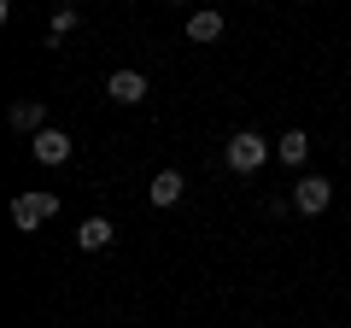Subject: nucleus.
Wrapping results in <instances>:
<instances>
[{"mask_svg":"<svg viewBox=\"0 0 351 328\" xmlns=\"http://www.w3.org/2000/svg\"><path fill=\"white\" fill-rule=\"evenodd\" d=\"M188 41H223V12H193L188 18Z\"/></svg>","mask_w":351,"mask_h":328,"instance_id":"10","label":"nucleus"},{"mask_svg":"<svg viewBox=\"0 0 351 328\" xmlns=\"http://www.w3.org/2000/svg\"><path fill=\"white\" fill-rule=\"evenodd\" d=\"M29 152H36V164H64L76 152V141L64 135V129H41V135L29 141Z\"/></svg>","mask_w":351,"mask_h":328,"instance_id":"4","label":"nucleus"},{"mask_svg":"<svg viewBox=\"0 0 351 328\" xmlns=\"http://www.w3.org/2000/svg\"><path fill=\"white\" fill-rule=\"evenodd\" d=\"M328 205H334V182H328V176L293 182V211H299V217H322Z\"/></svg>","mask_w":351,"mask_h":328,"instance_id":"3","label":"nucleus"},{"mask_svg":"<svg viewBox=\"0 0 351 328\" xmlns=\"http://www.w3.org/2000/svg\"><path fill=\"white\" fill-rule=\"evenodd\" d=\"M112 217H88L82 229H76V246H82V253H106V246H112Z\"/></svg>","mask_w":351,"mask_h":328,"instance_id":"6","label":"nucleus"},{"mask_svg":"<svg viewBox=\"0 0 351 328\" xmlns=\"http://www.w3.org/2000/svg\"><path fill=\"white\" fill-rule=\"evenodd\" d=\"M276 152H281V164H304L311 159V135H304V129H287V135L276 141Z\"/></svg>","mask_w":351,"mask_h":328,"instance_id":"9","label":"nucleus"},{"mask_svg":"<svg viewBox=\"0 0 351 328\" xmlns=\"http://www.w3.org/2000/svg\"><path fill=\"white\" fill-rule=\"evenodd\" d=\"M12 129L41 135V129H47V106H41V100H18V106H12Z\"/></svg>","mask_w":351,"mask_h":328,"instance_id":"7","label":"nucleus"},{"mask_svg":"<svg viewBox=\"0 0 351 328\" xmlns=\"http://www.w3.org/2000/svg\"><path fill=\"white\" fill-rule=\"evenodd\" d=\"M47 217H59V194H47V188H29V194H18L12 200V223L24 229V235H36Z\"/></svg>","mask_w":351,"mask_h":328,"instance_id":"1","label":"nucleus"},{"mask_svg":"<svg viewBox=\"0 0 351 328\" xmlns=\"http://www.w3.org/2000/svg\"><path fill=\"white\" fill-rule=\"evenodd\" d=\"M176 6H188V0H176Z\"/></svg>","mask_w":351,"mask_h":328,"instance_id":"12","label":"nucleus"},{"mask_svg":"<svg viewBox=\"0 0 351 328\" xmlns=\"http://www.w3.org/2000/svg\"><path fill=\"white\" fill-rule=\"evenodd\" d=\"M106 94H112L117 106H141V100H147V76H141V71H112Z\"/></svg>","mask_w":351,"mask_h":328,"instance_id":"5","label":"nucleus"},{"mask_svg":"<svg viewBox=\"0 0 351 328\" xmlns=\"http://www.w3.org/2000/svg\"><path fill=\"white\" fill-rule=\"evenodd\" d=\"M71 30H76V6H59V12H53V41L71 36Z\"/></svg>","mask_w":351,"mask_h":328,"instance_id":"11","label":"nucleus"},{"mask_svg":"<svg viewBox=\"0 0 351 328\" xmlns=\"http://www.w3.org/2000/svg\"><path fill=\"white\" fill-rule=\"evenodd\" d=\"M223 159H228V170H240V176H252V170H258V164L269 159V141H263L258 129H240V135H228Z\"/></svg>","mask_w":351,"mask_h":328,"instance_id":"2","label":"nucleus"},{"mask_svg":"<svg viewBox=\"0 0 351 328\" xmlns=\"http://www.w3.org/2000/svg\"><path fill=\"white\" fill-rule=\"evenodd\" d=\"M182 188H188V182L176 176V170H158L152 188H147V200H152V205H176V200H182Z\"/></svg>","mask_w":351,"mask_h":328,"instance_id":"8","label":"nucleus"}]
</instances>
